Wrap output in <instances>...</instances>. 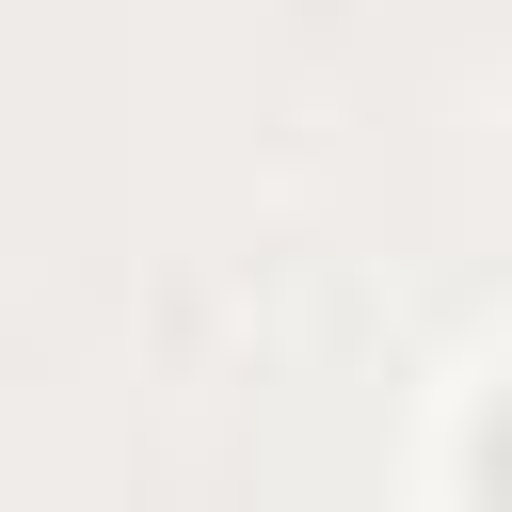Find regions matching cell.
Instances as JSON below:
<instances>
[{
    "label": "cell",
    "instance_id": "cell-1",
    "mask_svg": "<svg viewBox=\"0 0 512 512\" xmlns=\"http://www.w3.org/2000/svg\"><path fill=\"white\" fill-rule=\"evenodd\" d=\"M480 480H496V512H512V416H496V432H480Z\"/></svg>",
    "mask_w": 512,
    "mask_h": 512
}]
</instances>
